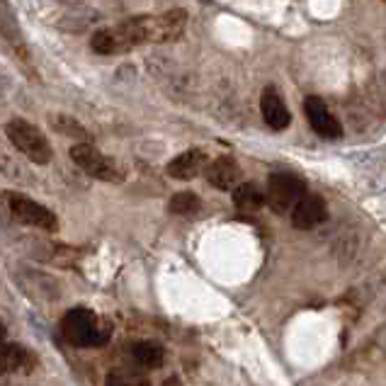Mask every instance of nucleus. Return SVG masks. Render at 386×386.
Wrapping results in <instances>:
<instances>
[{
	"instance_id": "f257e3e1",
	"label": "nucleus",
	"mask_w": 386,
	"mask_h": 386,
	"mask_svg": "<svg viewBox=\"0 0 386 386\" xmlns=\"http://www.w3.org/2000/svg\"><path fill=\"white\" fill-rule=\"evenodd\" d=\"M6 136L27 160H32V163H36V165L52 163V158H54L52 144H49L47 136L41 134V129L34 127L32 122L20 119V117L10 119V122L6 124Z\"/></svg>"
},
{
	"instance_id": "f03ea898",
	"label": "nucleus",
	"mask_w": 386,
	"mask_h": 386,
	"mask_svg": "<svg viewBox=\"0 0 386 386\" xmlns=\"http://www.w3.org/2000/svg\"><path fill=\"white\" fill-rule=\"evenodd\" d=\"M61 335L66 343L76 347H93L103 345L109 338V330L103 321L88 309H71L61 321Z\"/></svg>"
},
{
	"instance_id": "7ed1b4c3",
	"label": "nucleus",
	"mask_w": 386,
	"mask_h": 386,
	"mask_svg": "<svg viewBox=\"0 0 386 386\" xmlns=\"http://www.w3.org/2000/svg\"><path fill=\"white\" fill-rule=\"evenodd\" d=\"M306 195V182L294 173H275L268 180V204L275 214H292Z\"/></svg>"
},
{
	"instance_id": "20e7f679",
	"label": "nucleus",
	"mask_w": 386,
	"mask_h": 386,
	"mask_svg": "<svg viewBox=\"0 0 386 386\" xmlns=\"http://www.w3.org/2000/svg\"><path fill=\"white\" fill-rule=\"evenodd\" d=\"M71 160L88 173L90 178H98L105 182H122L124 180V170L117 165V160H112L109 156L100 153L93 144H76L71 146Z\"/></svg>"
},
{
	"instance_id": "39448f33",
	"label": "nucleus",
	"mask_w": 386,
	"mask_h": 386,
	"mask_svg": "<svg viewBox=\"0 0 386 386\" xmlns=\"http://www.w3.org/2000/svg\"><path fill=\"white\" fill-rule=\"evenodd\" d=\"M6 202L17 222L27 224V226H36V228H41V231H49V233L58 231L56 214H54L52 209H47V206L36 204V202L30 200V197L20 195V192H6Z\"/></svg>"
},
{
	"instance_id": "423d86ee",
	"label": "nucleus",
	"mask_w": 386,
	"mask_h": 386,
	"mask_svg": "<svg viewBox=\"0 0 386 386\" xmlns=\"http://www.w3.org/2000/svg\"><path fill=\"white\" fill-rule=\"evenodd\" d=\"M0 41L10 49V54L22 61L25 68H32V54L30 47H27V39L20 30V22L15 17V10L8 0H0Z\"/></svg>"
},
{
	"instance_id": "0eeeda50",
	"label": "nucleus",
	"mask_w": 386,
	"mask_h": 386,
	"mask_svg": "<svg viewBox=\"0 0 386 386\" xmlns=\"http://www.w3.org/2000/svg\"><path fill=\"white\" fill-rule=\"evenodd\" d=\"M146 27H149V41H153V44L178 41L185 34L187 10L175 8V10H168L163 15H146Z\"/></svg>"
},
{
	"instance_id": "6e6552de",
	"label": "nucleus",
	"mask_w": 386,
	"mask_h": 386,
	"mask_svg": "<svg viewBox=\"0 0 386 386\" xmlns=\"http://www.w3.org/2000/svg\"><path fill=\"white\" fill-rule=\"evenodd\" d=\"M304 112H306V119H309L311 129H314L319 136H323V139H328V141H335L343 136V124L330 114V109L325 107V103L321 98L309 95V98L304 100Z\"/></svg>"
},
{
	"instance_id": "1a4fd4ad",
	"label": "nucleus",
	"mask_w": 386,
	"mask_h": 386,
	"mask_svg": "<svg viewBox=\"0 0 386 386\" xmlns=\"http://www.w3.org/2000/svg\"><path fill=\"white\" fill-rule=\"evenodd\" d=\"M325 219H328V206L319 195H304L292 211V224L299 231H311V228L321 226Z\"/></svg>"
},
{
	"instance_id": "9d476101",
	"label": "nucleus",
	"mask_w": 386,
	"mask_h": 386,
	"mask_svg": "<svg viewBox=\"0 0 386 386\" xmlns=\"http://www.w3.org/2000/svg\"><path fill=\"white\" fill-rule=\"evenodd\" d=\"M206 180H209L211 187H217V190H236L241 185V165L236 163L233 158L228 156H222V158L211 160L204 170Z\"/></svg>"
},
{
	"instance_id": "9b49d317",
	"label": "nucleus",
	"mask_w": 386,
	"mask_h": 386,
	"mask_svg": "<svg viewBox=\"0 0 386 386\" xmlns=\"http://www.w3.org/2000/svg\"><path fill=\"white\" fill-rule=\"evenodd\" d=\"M260 112H263V119L268 122V127L275 129V131H282V129H287L289 122H292V114H289L282 95H279L272 85L265 88L263 95H260Z\"/></svg>"
},
{
	"instance_id": "f8f14e48",
	"label": "nucleus",
	"mask_w": 386,
	"mask_h": 386,
	"mask_svg": "<svg viewBox=\"0 0 386 386\" xmlns=\"http://www.w3.org/2000/svg\"><path fill=\"white\" fill-rule=\"evenodd\" d=\"M209 160L202 149H190L185 153H180L178 158H173L168 163V175L175 180H195L200 173H204Z\"/></svg>"
},
{
	"instance_id": "ddd939ff",
	"label": "nucleus",
	"mask_w": 386,
	"mask_h": 386,
	"mask_svg": "<svg viewBox=\"0 0 386 386\" xmlns=\"http://www.w3.org/2000/svg\"><path fill=\"white\" fill-rule=\"evenodd\" d=\"M32 357L20 345H0V374H10L17 369H30Z\"/></svg>"
},
{
	"instance_id": "4468645a",
	"label": "nucleus",
	"mask_w": 386,
	"mask_h": 386,
	"mask_svg": "<svg viewBox=\"0 0 386 386\" xmlns=\"http://www.w3.org/2000/svg\"><path fill=\"white\" fill-rule=\"evenodd\" d=\"M265 202H268V197L257 190L253 182H241V185L233 190V204H236L238 211H246V214H250V211L260 209Z\"/></svg>"
},
{
	"instance_id": "2eb2a0df",
	"label": "nucleus",
	"mask_w": 386,
	"mask_h": 386,
	"mask_svg": "<svg viewBox=\"0 0 386 386\" xmlns=\"http://www.w3.org/2000/svg\"><path fill=\"white\" fill-rule=\"evenodd\" d=\"M49 124H52V129H56L58 134L78 139V144H90V131L71 114H52Z\"/></svg>"
},
{
	"instance_id": "dca6fc26",
	"label": "nucleus",
	"mask_w": 386,
	"mask_h": 386,
	"mask_svg": "<svg viewBox=\"0 0 386 386\" xmlns=\"http://www.w3.org/2000/svg\"><path fill=\"white\" fill-rule=\"evenodd\" d=\"M131 357L139 362L141 367H149V369H156V367L163 365V347L151 343V340H141L131 347Z\"/></svg>"
},
{
	"instance_id": "f3484780",
	"label": "nucleus",
	"mask_w": 386,
	"mask_h": 386,
	"mask_svg": "<svg viewBox=\"0 0 386 386\" xmlns=\"http://www.w3.org/2000/svg\"><path fill=\"white\" fill-rule=\"evenodd\" d=\"M168 209L173 214H178V217H192V214H197L202 209V202L195 192H178V195L170 197Z\"/></svg>"
},
{
	"instance_id": "a211bd4d",
	"label": "nucleus",
	"mask_w": 386,
	"mask_h": 386,
	"mask_svg": "<svg viewBox=\"0 0 386 386\" xmlns=\"http://www.w3.org/2000/svg\"><path fill=\"white\" fill-rule=\"evenodd\" d=\"M0 173H6L10 180H22V182H30V170L6 149V146H0Z\"/></svg>"
},
{
	"instance_id": "6ab92c4d",
	"label": "nucleus",
	"mask_w": 386,
	"mask_h": 386,
	"mask_svg": "<svg viewBox=\"0 0 386 386\" xmlns=\"http://www.w3.org/2000/svg\"><path fill=\"white\" fill-rule=\"evenodd\" d=\"M90 49L100 56H112L117 54V47H114V36H112V27L107 30H98L93 36H90Z\"/></svg>"
},
{
	"instance_id": "aec40b11",
	"label": "nucleus",
	"mask_w": 386,
	"mask_h": 386,
	"mask_svg": "<svg viewBox=\"0 0 386 386\" xmlns=\"http://www.w3.org/2000/svg\"><path fill=\"white\" fill-rule=\"evenodd\" d=\"M105 386H131L124 376H119L117 372H112V374H107V381H105Z\"/></svg>"
},
{
	"instance_id": "412c9836",
	"label": "nucleus",
	"mask_w": 386,
	"mask_h": 386,
	"mask_svg": "<svg viewBox=\"0 0 386 386\" xmlns=\"http://www.w3.org/2000/svg\"><path fill=\"white\" fill-rule=\"evenodd\" d=\"M6 338H8V328H6V323L0 321V345H6Z\"/></svg>"
}]
</instances>
